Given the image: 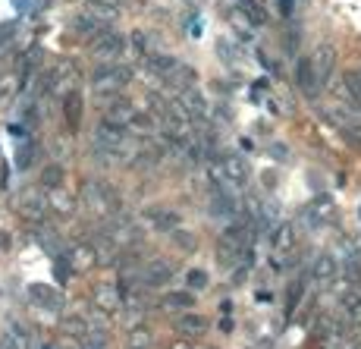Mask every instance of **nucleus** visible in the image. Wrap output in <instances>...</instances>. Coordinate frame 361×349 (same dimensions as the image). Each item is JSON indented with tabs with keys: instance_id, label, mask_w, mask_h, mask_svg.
<instances>
[{
	"instance_id": "nucleus-13",
	"label": "nucleus",
	"mask_w": 361,
	"mask_h": 349,
	"mask_svg": "<svg viewBox=\"0 0 361 349\" xmlns=\"http://www.w3.org/2000/svg\"><path fill=\"white\" fill-rule=\"evenodd\" d=\"M123 302V296H120V290L116 286H107V283H101V286H94V305L98 309H116V305Z\"/></svg>"
},
{
	"instance_id": "nucleus-23",
	"label": "nucleus",
	"mask_w": 361,
	"mask_h": 349,
	"mask_svg": "<svg viewBox=\"0 0 361 349\" xmlns=\"http://www.w3.org/2000/svg\"><path fill=\"white\" fill-rule=\"evenodd\" d=\"M79 114H82L79 97H69V104H66V120H69V126H75V123H79Z\"/></svg>"
},
{
	"instance_id": "nucleus-6",
	"label": "nucleus",
	"mask_w": 361,
	"mask_h": 349,
	"mask_svg": "<svg viewBox=\"0 0 361 349\" xmlns=\"http://www.w3.org/2000/svg\"><path fill=\"white\" fill-rule=\"evenodd\" d=\"M104 120L120 123V126H129V123L138 120V110L132 107L126 97H110V101L104 104Z\"/></svg>"
},
{
	"instance_id": "nucleus-27",
	"label": "nucleus",
	"mask_w": 361,
	"mask_h": 349,
	"mask_svg": "<svg viewBox=\"0 0 361 349\" xmlns=\"http://www.w3.org/2000/svg\"><path fill=\"white\" fill-rule=\"evenodd\" d=\"M349 136L355 138V142H361V123H355V126H349Z\"/></svg>"
},
{
	"instance_id": "nucleus-17",
	"label": "nucleus",
	"mask_w": 361,
	"mask_h": 349,
	"mask_svg": "<svg viewBox=\"0 0 361 349\" xmlns=\"http://www.w3.org/2000/svg\"><path fill=\"white\" fill-rule=\"evenodd\" d=\"M343 79H345V85H349V92H352V104L361 110V66L358 69H349Z\"/></svg>"
},
{
	"instance_id": "nucleus-28",
	"label": "nucleus",
	"mask_w": 361,
	"mask_h": 349,
	"mask_svg": "<svg viewBox=\"0 0 361 349\" xmlns=\"http://www.w3.org/2000/svg\"><path fill=\"white\" fill-rule=\"evenodd\" d=\"M283 4V13H293V0H280Z\"/></svg>"
},
{
	"instance_id": "nucleus-19",
	"label": "nucleus",
	"mask_w": 361,
	"mask_h": 349,
	"mask_svg": "<svg viewBox=\"0 0 361 349\" xmlns=\"http://www.w3.org/2000/svg\"><path fill=\"white\" fill-rule=\"evenodd\" d=\"M29 292H32V296H38V299H44L41 305H47V309H57V305H60V296L54 290H47V286H32Z\"/></svg>"
},
{
	"instance_id": "nucleus-9",
	"label": "nucleus",
	"mask_w": 361,
	"mask_h": 349,
	"mask_svg": "<svg viewBox=\"0 0 361 349\" xmlns=\"http://www.w3.org/2000/svg\"><path fill=\"white\" fill-rule=\"evenodd\" d=\"M295 85L302 88L308 97H317V88L324 85L321 79H317V73H314V66H311V60L305 57V60H298V66H295Z\"/></svg>"
},
{
	"instance_id": "nucleus-12",
	"label": "nucleus",
	"mask_w": 361,
	"mask_h": 349,
	"mask_svg": "<svg viewBox=\"0 0 361 349\" xmlns=\"http://www.w3.org/2000/svg\"><path fill=\"white\" fill-rule=\"evenodd\" d=\"M295 249V227L293 223H280V227L274 230V252L286 255Z\"/></svg>"
},
{
	"instance_id": "nucleus-22",
	"label": "nucleus",
	"mask_w": 361,
	"mask_h": 349,
	"mask_svg": "<svg viewBox=\"0 0 361 349\" xmlns=\"http://www.w3.org/2000/svg\"><path fill=\"white\" fill-rule=\"evenodd\" d=\"M195 299L189 296V292H170L166 296V305H173V309H185V305H192Z\"/></svg>"
},
{
	"instance_id": "nucleus-10",
	"label": "nucleus",
	"mask_w": 361,
	"mask_h": 349,
	"mask_svg": "<svg viewBox=\"0 0 361 349\" xmlns=\"http://www.w3.org/2000/svg\"><path fill=\"white\" fill-rule=\"evenodd\" d=\"M173 277V264H166V261H148L142 268V283L145 286H161L166 283Z\"/></svg>"
},
{
	"instance_id": "nucleus-20",
	"label": "nucleus",
	"mask_w": 361,
	"mask_h": 349,
	"mask_svg": "<svg viewBox=\"0 0 361 349\" xmlns=\"http://www.w3.org/2000/svg\"><path fill=\"white\" fill-rule=\"evenodd\" d=\"M41 179H44L47 189H60V183H63V170H60L57 164H51V167L44 170V177H41Z\"/></svg>"
},
{
	"instance_id": "nucleus-1",
	"label": "nucleus",
	"mask_w": 361,
	"mask_h": 349,
	"mask_svg": "<svg viewBox=\"0 0 361 349\" xmlns=\"http://www.w3.org/2000/svg\"><path fill=\"white\" fill-rule=\"evenodd\" d=\"M207 170H211L214 179L230 183V186H245V179H248V164L239 155H233V151H230V155L214 158L211 164H207Z\"/></svg>"
},
{
	"instance_id": "nucleus-16",
	"label": "nucleus",
	"mask_w": 361,
	"mask_h": 349,
	"mask_svg": "<svg viewBox=\"0 0 361 349\" xmlns=\"http://www.w3.org/2000/svg\"><path fill=\"white\" fill-rule=\"evenodd\" d=\"M69 258H73V268L75 271H85V268H92V264L98 261V255H94V246L92 249H75V252H69Z\"/></svg>"
},
{
	"instance_id": "nucleus-8",
	"label": "nucleus",
	"mask_w": 361,
	"mask_h": 349,
	"mask_svg": "<svg viewBox=\"0 0 361 349\" xmlns=\"http://www.w3.org/2000/svg\"><path fill=\"white\" fill-rule=\"evenodd\" d=\"M126 138H129V129L120 126V123L104 120L101 126H98V142H101L107 151H120V145L126 142Z\"/></svg>"
},
{
	"instance_id": "nucleus-4",
	"label": "nucleus",
	"mask_w": 361,
	"mask_h": 349,
	"mask_svg": "<svg viewBox=\"0 0 361 349\" xmlns=\"http://www.w3.org/2000/svg\"><path fill=\"white\" fill-rule=\"evenodd\" d=\"M92 51L98 60H104V64H114V60H120V54L126 51V38H123V35H114V32H104L92 41Z\"/></svg>"
},
{
	"instance_id": "nucleus-3",
	"label": "nucleus",
	"mask_w": 361,
	"mask_h": 349,
	"mask_svg": "<svg viewBox=\"0 0 361 349\" xmlns=\"http://www.w3.org/2000/svg\"><path fill=\"white\" fill-rule=\"evenodd\" d=\"M82 201H85L94 214H110L116 208L114 192H110L104 183H85V189H82Z\"/></svg>"
},
{
	"instance_id": "nucleus-25",
	"label": "nucleus",
	"mask_w": 361,
	"mask_h": 349,
	"mask_svg": "<svg viewBox=\"0 0 361 349\" xmlns=\"http://www.w3.org/2000/svg\"><path fill=\"white\" fill-rule=\"evenodd\" d=\"M183 331L185 333H201V331H204V321H201V318H185L183 321Z\"/></svg>"
},
{
	"instance_id": "nucleus-5",
	"label": "nucleus",
	"mask_w": 361,
	"mask_h": 349,
	"mask_svg": "<svg viewBox=\"0 0 361 349\" xmlns=\"http://www.w3.org/2000/svg\"><path fill=\"white\" fill-rule=\"evenodd\" d=\"M207 211H211V218H214V220L230 223V220H235V214H239V205H235L233 195L226 192V189H217V192H211Z\"/></svg>"
},
{
	"instance_id": "nucleus-11",
	"label": "nucleus",
	"mask_w": 361,
	"mask_h": 349,
	"mask_svg": "<svg viewBox=\"0 0 361 349\" xmlns=\"http://www.w3.org/2000/svg\"><path fill=\"white\" fill-rule=\"evenodd\" d=\"M47 205H51V201H47V199H41V195H38V192H25V195H23V199H19V211H23V214H25V218H32V220L44 218Z\"/></svg>"
},
{
	"instance_id": "nucleus-2",
	"label": "nucleus",
	"mask_w": 361,
	"mask_h": 349,
	"mask_svg": "<svg viewBox=\"0 0 361 349\" xmlns=\"http://www.w3.org/2000/svg\"><path fill=\"white\" fill-rule=\"evenodd\" d=\"M92 85H94V92H101V95H116L120 88L129 85V69L120 64H101L92 76Z\"/></svg>"
},
{
	"instance_id": "nucleus-15",
	"label": "nucleus",
	"mask_w": 361,
	"mask_h": 349,
	"mask_svg": "<svg viewBox=\"0 0 361 349\" xmlns=\"http://www.w3.org/2000/svg\"><path fill=\"white\" fill-rule=\"evenodd\" d=\"M75 32H82V35H104V19H98L94 13H88V16H79L75 19Z\"/></svg>"
},
{
	"instance_id": "nucleus-24",
	"label": "nucleus",
	"mask_w": 361,
	"mask_h": 349,
	"mask_svg": "<svg viewBox=\"0 0 361 349\" xmlns=\"http://www.w3.org/2000/svg\"><path fill=\"white\" fill-rule=\"evenodd\" d=\"M204 286H207L204 271H189V290H204Z\"/></svg>"
},
{
	"instance_id": "nucleus-21",
	"label": "nucleus",
	"mask_w": 361,
	"mask_h": 349,
	"mask_svg": "<svg viewBox=\"0 0 361 349\" xmlns=\"http://www.w3.org/2000/svg\"><path fill=\"white\" fill-rule=\"evenodd\" d=\"M151 218L161 223V230H176L179 227V218L176 214H170V211H151Z\"/></svg>"
},
{
	"instance_id": "nucleus-26",
	"label": "nucleus",
	"mask_w": 361,
	"mask_h": 349,
	"mask_svg": "<svg viewBox=\"0 0 361 349\" xmlns=\"http://www.w3.org/2000/svg\"><path fill=\"white\" fill-rule=\"evenodd\" d=\"M88 6H107V10H120L123 0H88Z\"/></svg>"
},
{
	"instance_id": "nucleus-7",
	"label": "nucleus",
	"mask_w": 361,
	"mask_h": 349,
	"mask_svg": "<svg viewBox=\"0 0 361 349\" xmlns=\"http://www.w3.org/2000/svg\"><path fill=\"white\" fill-rule=\"evenodd\" d=\"M308 60H311V66H314L317 79L327 82L333 76V66H336V51H333V45H317Z\"/></svg>"
},
{
	"instance_id": "nucleus-14",
	"label": "nucleus",
	"mask_w": 361,
	"mask_h": 349,
	"mask_svg": "<svg viewBox=\"0 0 361 349\" xmlns=\"http://www.w3.org/2000/svg\"><path fill=\"white\" fill-rule=\"evenodd\" d=\"M314 277H317L321 283H330L333 277H336V258H333V255H321V258H317Z\"/></svg>"
},
{
	"instance_id": "nucleus-18",
	"label": "nucleus",
	"mask_w": 361,
	"mask_h": 349,
	"mask_svg": "<svg viewBox=\"0 0 361 349\" xmlns=\"http://www.w3.org/2000/svg\"><path fill=\"white\" fill-rule=\"evenodd\" d=\"M51 205L57 208L60 214H69L75 208V201H73V195H66V192H60V189H54V195H51Z\"/></svg>"
}]
</instances>
